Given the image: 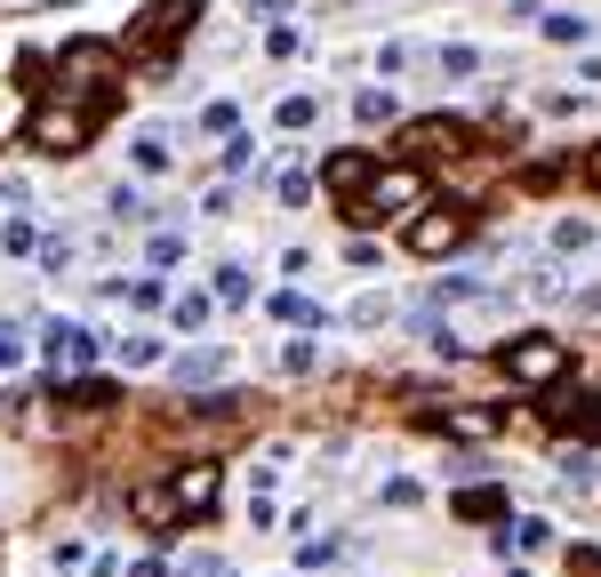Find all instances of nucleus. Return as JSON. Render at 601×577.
Returning a JSON list of instances; mask_svg holds the SVG:
<instances>
[{
	"label": "nucleus",
	"mask_w": 601,
	"mask_h": 577,
	"mask_svg": "<svg viewBox=\"0 0 601 577\" xmlns=\"http://www.w3.org/2000/svg\"><path fill=\"white\" fill-rule=\"evenodd\" d=\"M56 89L81 96L89 113H105V105H121V96H128V73H121V56H113L105 41H73V49L56 56Z\"/></svg>",
	"instance_id": "f257e3e1"
},
{
	"label": "nucleus",
	"mask_w": 601,
	"mask_h": 577,
	"mask_svg": "<svg viewBox=\"0 0 601 577\" xmlns=\"http://www.w3.org/2000/svg\"><path fill=\"white\" fill-rule=\"evenodd\" d=\"M497 369H506L514 393H553L561 378H570V346H561V337H546V329H521V337H506V346H497Z\"/></svg>",
	"instance_id": "f03ea898"
},
{
	"label": "nucleus",
	"mask_w": 601,
	"mask_h": 577,
	"mask_svg": "<svg viewBox=\"0 0 601 577\" xmlns=\"http://www.w3.org/2000/svg\"><path fill=\"white\" fill-rule=\"evenodd\" d=\"M338 209H345V225H377V217H417V209H425V177H417L410 161H393V168H377V177L361 185L353 200H338Z\"/></svg>",
	"instance_id": "7ed1b4c3"
},
{
	"label": "nucleus",
	"mask_w": 601,
	"mask_h": 577,
	"mask_svg": "<svg viewBox=\"0 0 601 577\" xmlns=\"http://www.w3.org/2000/svg\"><path fill=\"white\" fill-rule=\"evenodd\" d=\"M24 137H32V153H81L96 137V113L81 105V96H49V105H32Z\"/></svg>",
	"instance_id": "20e7f679"
},
{
	"label": "nucleus",
	"mask_w": 601,
	"mask_h": 577,
	"mask_svg": "<svg viewBox=\"0 0 601 577\" xmlns=\"http://www.w3.org/2000/svg\"><path fill=\"white\" fill-rule=\"evenodd\" d=\"M193 17H200V0H145L137 17H128V49L137 56H177V41L193 32Z\"/></svg>",
	"instance_id": "39448f33"
},
{
	"label": "nucleus",
	"mask_w": 601,
	"mask_h": 577,
	"mask_svg": "<svg viewBox=\"0 0 601 577\" xmlns=\"http://www.w3.org/2000/svg\"><path fill=\"white\" fill-rule=\"evenodd\" d=\"M457 153H474V137H465V121H449V113L401 121V137H393V161H410V168H425V161H457Z\"/></svg>",
	"instance_id": "423d86ee"
},
{
	"label": "nucleus",
	"mask_w": 601,
	"mask_h": 577,
	"mask_svg": "<svg viewBox=\"0 0 601 577\" xmlns=\"http://www.w3.org/2000/svg\"><path fill=\"white\" fill-rule=\"evenodd\" d=\"M128 522L160 537V529H177V522H185V505H177L169 482H128Z\"/></svg>",
	"instance_id": "0eeeda50"
},
{
	"label": "nucleus",
	"mask_w": 601,
	"mask_h": 577,
	"mask_svg": "<svg viewBox=\"0 0 601 577\" xmlns=\"http://www.w3.org/2000/svg\"><path fill=\"white\" fill-rule=\"evenodd\" d=\"M41 353L56 361V378H73V369H89V361H96V337H89L81 321H49V337H41Z\"/></svg>",
	"instance_id": "6e6552de"
},
{
	"label": "nucleus",
	"mask_w": 601,
	"mask_h": 577,
	"mask_svg": "<svg viewBox=\"0 0 601 577\" xmlns=\"http://www.w3.org/2000/svg\"><path fill=\"white\" fill-rule=\"evenodd\" d=\"M546 425H553V433H570V441H601V393L546 401Z\"/></svg>",
	"instance_id": "1a4fd4ad"
},
{
	"label": "nucleus",
	"mask_w": 601,
	"mask_h": 577,
	"mask_svg": "<svg viewBox=\"0 0 601 577\" xmlns=\"http://www.w3.org/2000/svg\"><path fill=\"white\" fill-rule=\"evenodd\" d=\"M465 233H474V225H465L457 209H425V217L410 225V249H417V257H442V249H457V241H465Z\"/></svg>",
	"instance_id": "9d476101"
},
{
	"label": "nucleus",
	"mask_w": 601,
	"mask_h": 577,
	"mask_svg": "<svg viewBox=\"0 0 601 577\" xmlns=\"http://www.w3.org/2000/svg\"><path fill=\"white\" fill-rule=\"evenodd\" d=\"M169 490H177V505H185V514H209V505L225 497V473H217L209 457H200V465H185V473H169Z\"/></svg>",
	"instance_id": "9b49d317"
},
{
	"label": "nucleus",
	"mask_w": 601,
	"mask_h": 577,
	"mask_svg": "<svg viewBox=\"0 0 601 577\" xmlns=\"http://www.w3.org/2000/svg\"><path fill=\"white\" fill-rule=\"evenodd\" d=\"M370 177H377V161L361 153V145H345V153H329V161H321V185L338 193V200H353V193L370 185Z\"/></svg>",
	"instance_id": "f8f14e48"
},
{
	"label": "nucleus",
	"mask_w": 601,
	"mask_h": 577,
	"mask_svg": "<svg viewBox=\"0 0 601 577\" xmlns=\"http://www.w3.org/2000/svg\"><path fill=\"white\" fill-rule=\"evenodd\" d=\"M121 385L113 378H56V410H113Z\"/></svg>",
	"instance_id": "ddd939ff"
},
{
	"label": "nucleus",
	"mask_w": 601,
	"mask_h": 577,
	"mask_svg": "<svg viewBox=\"0 0 601 577\" xmlns=\"http://www.w3.org/2000/svg\"><path fill=\"white\" fill-rule=\"evenodd\" d=\"M506 505H514L506 490H497V482H481V490H457V497H449V514H457V522H497Z\"/></svg>",
	"instance_id": "4468645a"
},
{
	"label": "nucleus",
	"mask_w": 601,
	"mask_h": 577,
	"mask_svg": "<svg viewBox=\"0 0 601 577\" xmlns=\"http://www.w3.org/2000/svg\"><path fill=\"white\" fill-rule=\"evenodd\" d=\"M96 297H128L137 313H160V305H169V289H160L153 274H145V281H96Z\"/></svg>",
	"instance_id": "2eb2a0df"
},
{
	"label": "nucleus",
	"mask_w": 601,
	"mask_h": 577,
	"mask_svg": "<svg viewBox=\"0 0 601 577\" xmlns=\"http://www.w3.org/2000/svg\"><path fill=\"white\" fill-rule=\"evenodd\" d=\"M128 161H137L145 177H169V168H177V161H169V137H160V128H145V137L128 145Z\"/></svg>",
	"instance_id": "dca6fc26"
},
{
	"label": "nucleus",
	"mask_w": 601,
	"mask_h": 577,
	"mask_svg": "<svg viewBox=\"0 0 601 577\" xmlns=\"http://www.w3.org/2000/svg\"><path fill=\"white\" fill-rule=\"evenodd\" d=\"M209 378H225V353L217 346H200V353L177 361V385H209Z\"/></svg>",
	"instance_id": "f3484780"
},
{
	"label": "nucleus",
	"mask_w": 601,
	"mask_h": 577,
	"mask_svg": "<svg viewBox=\"0 0 601 577\" xmlns=\"http://www.w3.org/2000/svg\"><path fill=\"white\" fill-rule=\"evenodd\" d=\"M546 41H553V49H578V41H593V17H546Z\"/></svg>",
	"instance_id": "a211bd4d"
},
{
	"label": "nucleus",
	"mask_w": 601,
	"mask_h": 577,
	"mask_svg": "<svg viewBox=\"0 0 601 577\" xmlns=\"http://www.w3.org/2000/svg\"><path fill=\"white\" fill-rule=\"evenodd\" d=\"M497 546H506V554H538V546H546V522H506Z\"/></svg>",
	"instance_id": "6ab92c4d"
},
{
	"label": "nucleus",
	"mask_w": 601,
	"mask_h": 577,
	"mask_svg": "<svg viewBox=\"0 0 601 577\" xmlns=\"http://www.w3.org/2000/svg\"><path fill=\"white\" fill-rule=\"evenodd\" d=\"M273 121H281V128H313V121H321V96H281Z\"/></svg>",
	"instance_id": "aec40b11"
},
{
	"label": "nucleus",
	"mask_w": 601,
	"mask_h": 577,
	"mask_svg": "<svg viewBox=\"0 0 601 577\" xmlns=\"http://www.w3.org/2000/svg\"><path fill=\"white\" fill-rule=\"evenodd\" d=\"M281 200H289V209H305V200H313V168H281V185H273Z\"/></svg>",
	"instance_id": "412c9836"
},
{
	"label": "nucleus",
	"mask_w": 601,
	"mask_h": 577,
	"mask_svg": "<svg viewBox=\"0 0 601 577\" xmlns=\"http://www.w3.org/2000/svg\"><path fill=\"white\" fill-rule=\"evenodd\" d=\"M273 313L305 329V321H321V305H313V297H297V289H281V297H273Z\"/></svg>",
	"instance_id": "4be33fe9"
},
{
	"label": "nucleus",
	"mask_w": 601,
	"mask_h": 577,
	"mask_svg": "<svg viewBox=\"0 0 601 577\" xmlns=\"http://www.w3.org/2000/svg\"><path fill=\"white\" fill-rule=\"evenodd\" d=\"M353 121H370V128L393 121V96H385V89H361V96H353Z\"/></svg>",
	"instance_id": "5701e85b"
},
{
	"label": "nucleus",
	"mask_w": 601,
	"mask_h": 577,
	"mask_svg": "<svg viewBox=\"0 0 601 577\" xmlns=\"http://www.w3.org/2000/svg\"><path fill=\"white\" fill-rule=\"evenodd\" d=\"M217 297H225V305H249L257 289H249V274H241V265H217Z\"/></svg>",
	"instance_id": "b1692460"
},
{
	"label": "nucleus",
	"mask_w": 601,
	"mask_h": 577,
	"mask_svg": "<svg viewBox=\"0 0 601 577\" xmlns=\"http://www.w3.org/2000/svg\"><path fill=\"white\" fill-rule=\"evenodd\" d=\"M281 369H289V378H305V369H321V346H313V337H297V346L281 353Z\"/></svg>",
	"instance_id": "393cba45"
},
{
	"label": "nucleus",
	"mask_w": 601,
	"mask_h": 577,
	"mask_svg": "<svg viewBox=\"0 0 601 577\" xmlns=\"http://www.w3.org/2000/svg\"><path fill=\"white\" fill-rule=\"evenodd\" d=\"M113 353H121L128 369H153V361H160V346H153V337H121V346H113Z\"/></svg>",
	"instance_id": "a878e982"
},
{
	"label": "nucleus",
	"mask_w": 601,
	"mask_h": 577,
	"mask_svg": "<svg viewBox=\"0 0 601 577\" xmlns=\"http://www.w3.org/2000/svg\"><path fill=\"white\" fill-rule=\"evenodd\" d=\"M297 49H305V32H297V24H273V32H265V56H297Z\"/></svg>",
	"instance_id": "bb28decb"
},
{
	"label": "nucleus",
	"mask_w": 601,
	"mask_h": 577,
	"mask_svg": "<svg viewBox=\"0 0 601 577\" xmlns=\"http://www.w3.org/2000/svg\"><path fill=\"white\" fill-rule=\"evenodd\" d=\"M249 168H257V145L232 137V145H225V177H249Z\"/></svg>",
	"instance_id": "cd10ccee"
},
{
	"label": "nucleus",
	"mask_w": 601,
	"mask_h": 577,
	"mask_svg": "<svg viewBox=\"0 0 601 577\" xmlns=\"http://www.w3.org/2000/svg\"><path fill=\"white\" fill-rule=\"evenodd\" d=\"M17 361H24V329L0 321V369H17Z\"/></svg>",
	"instance_id": "c85d7f7f"
},
{
	"label": "nucleus",
	"mask_w": 601,
	"mask_h": 577,
	"mask_svg": "<svg viewBox=\"0 0 601 577\" xmlns=\"http://www.w3.org/2000/svg\"><path fill=\"white\" fill-rule=\"evenodd\" d=\"M200 128H209V137H232V128H241V113H232V105H209V113H200Z\"/></svg>",
	"instance_id": "c756f323"
},
{
	"label": "nucleus",
	"mask_w": 601,
	"mask_h": 577,
	"mask_svg": "<svg viewBox=\"0 0 601 577\" xmlns=\"http://www.w3.org/2000/svg\"><path fill=\"white\" fill-rule=\"evenodd\" d=\"M41 265H49V274H64V265H73V241H64V233H49V241H41Z\"/></svg>",
	"instance_id": "7c9ffc66"
},
{
	"label": "nucleus",
	"mask_w": 601,
	"mask_h": 577,
	"mask_svg": "<svg viewBox=\"0 0 601 577\" xmlns=\"http://www.w3.org/2000/svg\"><path fill=\"white\" fill-rule=\"evenodd\" d=\"M329 561H345V546H297V569H329Z\"/></svg>",
	"instance_id": "2f4dec72"
},
{
	"label": "nucleus",
	"mask_w": 601,
	"mask_h": 577,
	"mask_svg": "<svg viewBox=\"0 0 601 577\" xmlns=\"http://www.w3.org/2000/svg\"><path fill=\"white\" fill-rule=\"evenodd\" d=\"M0 249L24 257V249H41V233H32V225H0Z\"/></svg>",
	"instance_id": "473e14b6"
},
{
	"label": "nucleus",
	"mask_w": 601,
	"mask_h": 577,
	"mask_svg": "<svg viewBox=\"0 0 601 577\" xmlns=\"http://www.w3.org/2000/svg\"><path fill=\"white\" fill-rule=\"evenodd\" d=\"M113 217H145V193L137 185H113Z\"/></svg>",
	"instance_id": "72a5a7b5"
},
{
	"label": "nucleus",
	"mask_w": 601,
	"mask_h": 577,
	"mask_svg": "<svg viewBox=\"0 0 601 577\" xmlns=\"http://www.w3.org/2000/svg\"><path fill=\"white\" fill-rule=\"evenodd\" d=\"M553 249H570V257L593 249V225H561V233H553Z\"/></svg>",
	"instance_id": "f704fd0d"
},
{
	"label": "nucleus",
	"mask_w": 601,
	"mask_h": 577,
	"mask_svg": "<svg viewBox=\"0 0 601 577\" xmlns=\"http://www.w3.org/2000/svg\"><path fill=\"white\" fill-rule=\"evenodd\" d=\"M209 321V297H177V329H200Z\"/></svg>",
	"instance_id": "c9c22d12"
},
{
	"label": "nucleus",
	"mask_w": 601,
	"mask_h": 577,
	"mask_svg": "<svg viewBox=\"0 0 601 577\" xmlns=\"http://www.w3.org/2000/svg\"><path fill=\"white\" fill-rule=\"evenodd\" d=\"M570 577H601V546H570Z\"/></svg>",
	"instance_id": "e433bc0d"
},
{
	"label": "nucleus",
	"mask_w": 601,
	"mask_h": 577,
	"mask_svg": "<svg viewBox=\"0 0 601 577\" xmlns=\"http://www.w3.org/2000/svg\"><path fill=\"white\" fill-rule=\"evenodd\" d=\"M561 473H570V490H593V457L570 450V457H561Z\"/></svg>",
	"instance_id": "4c0bfd02"
},
{
	"label": "nucleus",
	"mask_w": 601,
	"mask_h": 577,
	"mask_svg": "<svg viewBox=\"0 0 601 577\" xmlns=\"http://www.w3.org/2000/svg\"><path fill=\"white\" fill-rule=\"evenodd\" d=\"M185 577H232V561L225 554H200V561H185Z\"/></svg>",
	"instance_id": "58836bf2"
},
{
	"label": "nucleus",
	"mask_w": 601,
	"mask_h": 577,
	"mask_svg": "<svg viewBox=\"0 0 601 577\" xmlns=\"http://www.w3.org/2000/svg\"><path fill=\"white\" fill-rule=\"evenodd\" d=\"M578 177H586V185H593V193H601V145H593V153H586V161H578Z\"/></svg>",
	"instance_id": "ea45409f"
},
{
	"label": "nucleus",
	"mask_w": 601,
	"mask_h": 577,
	"mask_svg": "<svg viewBox=\"0 0 601 577\" xmlns=\"http://www.w3.org/2000/svg\"><path fill=\"white\" fill-rule=\"evenodd\" d=\"M249 9H289V0H249Z\"/></svg>",
	"instance_id": "a19ab883"
}]
</instances>
